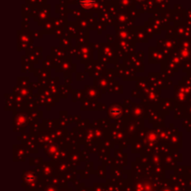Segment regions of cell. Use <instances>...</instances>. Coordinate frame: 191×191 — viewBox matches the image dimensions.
<instances>
[{
    "label": "cell",
    "mask_w": 191,
    "mask_h": 191,
    "mask_svg": "<svg viewBox=\"0 0 191 191\" xmlns=\"http://www.w3.org/2000/svg\"><path fill=\"white\" fill-rule=\"evenodd\" d=\"M94 0H80L81 6H83L84 8H91L94 4Z\"/></svg>",
    "instance_id": "obj_1"
}]
</instances>
